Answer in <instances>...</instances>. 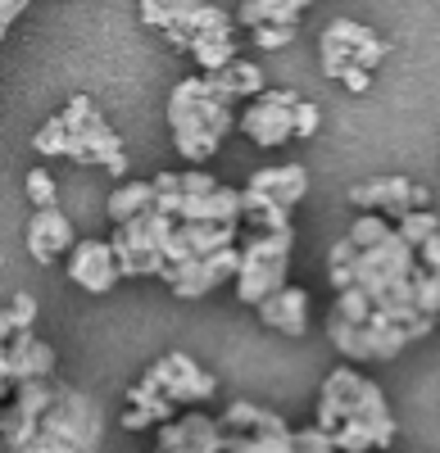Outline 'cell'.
<instances>
[{"instance_id":"cell-36","label":"cell","mask_w":440,"mask_h":453,"mask_svg":"<svg viewBox=\"0 0 440 453\" xmlns=\"http://www.w3.org/2000/svg\"><path fill=\"white\" fill-rule=\"evenodd\" d=\"M5 322H10V331H23V326H36V299L32 295H14L5 309Z\"/></svg>"},{"instance_id":"cell-23","label":"cell","mask_w":440,"mask_h":453,"mask_svg":"<svg viewBox=\"0 0 440 453\" xmlns=\"http://www.w3.org/2000/svg\"><path fill=\"white\" fill-rule=\"evenodd\" d=\"M213 82L223 87L232 100H250V96L264 91V73L254 64H245V59H228L223 68H213Z\"/></svg>"},{"instance_id":"cell-8","label":"cell","mask_w":440,"mask_h":453,"mask_svg":"<svg viewBox=\"0 0 440 453\" xmlns=\"http://www.w3.org/2000/svg\"><path fill=\"white\" fill-rule=\"evenodd\" d=\"M141 381L159 386L173 403H205V399H213V390H218L213 376H209L200 363H191L187 354H164L155 367H145Z\"/></svg>"},{"instance_id":"cell-35","label":"cell","mask_w":440,"mask_h":453,"mask_svg":"<svg viewBox=\"0 0 440 453\" xmlns=\"http://www.w3.org/2000/svg\"><path fill=\"white\" fill-rule=\"evenodd\" d=\"M322 127V109L318 104H309V100H296V113H290V136H313Z\"/></svg>"},{"instance_id":"cell-14","label":"cell","mask_w":440,"mask_h":453,"mask_svg":"<svg viewBox=\"0 0 440 453\" xmlns=\"http://www.w3.org/2000/svg\"><path fill=\"white\" fill-rule=\"evenodd\" d=\"M259 318H264V326H273V331H282V335H305L309 331V295L300 290V286H277L273 295H264L259 304Z\"/></svg>"},{"instance_id":"cell-47","label":"cell","mask_w":440,"mask_h":453,"mask_svg":"<svg viewBox=\"0 0 440 453\" xmlns=\"http://www.w3.org/2000/svg\"><path fill=\"white\" fill-rule=\"evenodd\" d=\"M0 42H5V27H0Z\"/></svg>"},{"instance_id":"cell-1","label":"cell","mask_w":440,"mask_h":453,"mask_svg":"<svg viewBox=\"0 0 440 453\" xmlns=\"http://www.w3.org/2000/svg\"><path fill=\"white\" fill-rule=\"evenodd\" d=\"M345 418L368 422L377 449H390V444H395V418H390V408H386L382 386L363 381L354 367H336V372L322 381V399H318V426L336 431Z\"/></svg>"},{"instance_id":"cell-37","label":"cell","mask_w":440,"mask_h":453,"mask_svg":"<svg viewBox=\"0 0 440 453\" xmlns=\"http://www.w3.org/2000/svg\"><path fill=\"white\" fill-rule=\"evenodd\" d=\"M27 200H32V209L55 204V177H50L46 168H32V173H27Z\"/></svg>"},{"instance_id":"cell-44","label":"cell","mask_w":440,"mask_h":453,"mask_svg":"<svg viewBox=\"0 0 440 453\" xmlns=\"http://www.w3.org/2000/svg\"><path fill=\"white\" fill-rule=\"evenodd\" d=\"M418 263H422V268H431V273L440 277V226H436V232L418 245Z\"/></svg>"},{"instance_id":"cell-20","label":"cell","mask_w":440,"mask_h":453,"mask_svg":"<svg viewBox=\"0 0 440 453\" xmlns=\"http://www.w3.org/2000/svg\"><path fill=\"white\" fill-rule=\"evenodd\" d=\"M187 55H191L205 73H213V68H223L228 59H236V36H232V23L191 32V50H187Z\"/></svg>"},{"instance_id":"cell-26","label":"cell","mask_w":440,"mask_h":453,"mask_svg":"<svg viewBox=\"0 0 440 453\" xmlns=\"http://www.w3.org/2000/svg\"><path fill=\"white\" fill-rule=\"evenodd\" d=\"M151 204H155V181H127L109 196V218L119 222V218H132V213L151 209Z\"/></svg>"},{"instance_id":"cell-16","label":"cell","mask_w":440,"mask_h":453,"mask_svg":"<svg viewBox=\"0 0 440 453\" xmlns=\"http://www.w3.org/2000/svg\"><path fill=\"white\" fill-rule=\"evenodd\" d=\"M286 268L290 258H259V254H241V268H236V299L241 304H259L264 295H273L282 281H286Z\"/></svg>"},{"instance_id":"cell-17","label":"cell","mask_w":440,"mask_h":453,"mask_svg":"<svg viewBox=\"0 0 440 453\" xmlns=\"http://www.w3.org/2000/svg\"><path fill=\"white\" fill-rule=\"evenodd\" d=\"M245 186H250V191H259V196H268V200H273V204H282V209H296V204L305 200V191H309V173H305L300 164L259 168Z\"/></svg>"},{"instance_id":"cell-39","label":"cell","mask_w":440,"mask_h":453,"mask_svg":"<svg viewBox=\"0 0 440 453\" xmlns=\"http://www.w3.org/2000/svg\"><path fill=\"white\" fill-rule=\"evenodd\" d=\"M290 435H296V449H300V453H332V449H336L327 426H305V431H290Z\"/></svg>"},{"instance_id":"cell-43","label":"cell","mask_w":440,"mask_h":453,"mask_svg":"<svg viewBox=\"0 0 440 453\" xmlns=\"http://www.w3.org/2000/svg\"><path fill=\"white\" fill-rule=\"evenodd\" d=\"M336 82H345L354 96H363V91L373 87V68H363V64H345V68L336 73Z\"/></svg>"},{"instance_id":"cell-15","label":"cell","mask_w":440,"mask_h":453,"mask_svg":"<svg viewBox=\"0 0 440 453\" xmlns=\"http://www.w3.org/2000/svg\"><path fill=\"white\" fill-rule=\"evenodd\" d=\"M173 218H181V222H241V191L218 181L205 196H177Z\"/></svg>"},{"instance_id":"cell-13","label":"cell","mask_w":440,"mask_h":453,"mask_svg":"<svg viewBox=\"0 0 440 453\" xmlns=\"http://www.w3.org/2000/svg\"><path fill=\"white\" fill-rule=\"evenodd\" d=\"M119 150H123L119 132L100 119V109H91L82 123H73V127H68L64 155H68V159H78V164H100V168H104V159H114Z\"/></svg>"},{"instance_id":"cell-11","label":"cell","mask_w":440,"mask_h":453,"mask_svg":"<svg viewBox=\"0 0 440 453\" xmlns=\"http://www.w3.org/2000/svg\"><path fill=\"white\" fill-rule=\"evenodd\" d=\"M68 277L78 281L82 290L91 295H104V290H114L119 281V263H114V245L109 241H73L68 250Z\"/></svg>"},{"instance_id":"cell-30","label":"cell","mask_w":440,"mask_h":453,"mask_svg":"<svg viewBox=\"0 0 440 453\" xmlns=\"http://www.w3.org/2000/svg\"><path fill=\"white\" fill-rule=\"evenodd\" d=\"M386 232H390V218L377 209H363V218H354V226H350V241L363 250V245H377Z\"/></svg>"},{"instance_id":"cell-21","label":"cell","mask_w":440,"mask_h":453,"mask_svg":"<svg viewBox=\"0 0 440 453\" xmlns=\"http://www.w3.org/2000/svg\"><path fill=\"white\" fill-rule=\"evenodd\" d=\"M313 5V0H241L236 23L254 27V23H300V14Z\"/></svg>"},{"instance_id":"cell-9","label":"cell","mask_w":440,"mask_h":453,"mask_svg":"<svg viewBox=\"0 0 440 453\" xmlns=\"http://www.w3.org/2000/svg\"><path fill=\"white\" fill-rule=\"evenodd\" d=\"M350 204L359 209H377L386 213L390 222L409 209H427L431 204V191L422 181H409V177H373V181H359L350 191Z\"/></svg>"},{"instance_id":"cell-22","label":"cell","mask_w":440,"mask_h":453,"mask_svg":"<svg viewBox=\"0 0 440 453\" xmlns=\"http://www.w3.org/2000/svg\"><path fill=\"white\" fill-rule=\"evenodd\" d=\"M405 345H409V331L395 326V322H386L382 313H373L368 322H363V349H368V358L386 363V358H395Z\"/></svg>"},{"instance_id":"cell-38","label":"cell","mask_w":440,"mask_h":453,"mask_svg":"<svg viewBox=\"0 0 440 453\" xmlns=\"http://www.w3.org/2000/svg\"><path fill=\"white\" fill-rule=\"evenodd\" d=\"M177 181H181V196H205L218 186V177L205 173V164H187V173H177Z\"/></svg>"},{"instance_id":"cell-10","label":"cell","mask_w":440,"mask_h":453,"mask_svg":"<svg viewBox=\"0 0 440 453\" xmlns=\"http://www.w3.org/2000/svg\"><path fill=\"white\" fill-rule=\"evenodd\" d=\"M155 444L164 453H223V426L205 412H187V418H168L155 426Z\"/></svg>"},{"instance_id":"cell-28","label":"cell","mask_w":440,"mask_h":453,"mask_svg":"<svg viewBox=\"0 0 440 453\" xmlns=\"http://www.w3.org/2000/svg\"><path fill=\"white\" fill-rule=\"evenodd\" d=\"M332 313H341V318H350V322H368V318H373V299H368V290H363V286H341Z\"/></svg>"},{"instance_id":"cell-2","label":"cell","mask_w":440,"mask_h":453,"mask_svg":"<svg viewBox=\"0 0 440 453\" xmlns=\"http://www.w3.org/2000/svg\"><path fill=\"white\" fill-rule=\"evenodd\" d=\"M100 431H104L100 408L82 390L55 386V399L46 403L42 422H36L32 453H82L100 444Z\"/></svg>"},{"instance_id":"cell-40","label":"cell","mask_w":440,"mask_h":453,"mask_svg":"<svg viewBox=\"0 0 440 453\" xmlns=\"http://www.w3.org/2000/svg\"><path fill=\"white\" fill-rule=\"evenodd\" d=\"M345 64H350V46H341L336 36L322 32V73H327V78H336Z\"/></svg>"},{"instance_id":"cell-29","label":"cell","mask_w":440,"mask_h":453,"mask_svg":"<svg viewBox=\"0 0 440 453\" xmlns=\"http://www.w3.org/2000/svg\"><path fill=\"white\" fill-rule=\"evenodd\" d=\"M413 304L422 309V313H431V318H440V277L431 273V268H413Z\"/></svg>"},{"instance_id":"cell-33","label":"cell","mask_w":440,"mask_h":453,"mask_svg":"<svg viewBox=\"0 0 440 453\" xmlns=\"http://www.w3.org/2000/svg\"><path fill=\"white\" fill-rule=\"evenodd\" d=\"M64 145H68V127L55 113V119H46V127L32 136V150H36V155H46V159H55V155H64Z\"/></svg>"},{"instance_id":"cell-6","label":"cell","mask_w":440,"mask_h":453,"mask_svg":"<svg viewBox=\"0 0 440 453\" xmlns=\"http://www.w3.org/2000/svg\"><path fill=\"white\" fill-rule=\"evenodd\" d=\"M296 91H259V96H250V109H241V119L236 127L254 141V145H286L290 141V113H296Z\"/></svg>"},{"instance_id":"cell-18","label":"cell","mask_w":440,"mask_h":453,"mask_svg":"<svg viewBox=\"0 0 440 453\" xmlns=\"http://www.w3.org/2000/svg\"><path fill=\"white\" fill-rule=\"evenodd\" d=\"M5 358H10V376L14 381H23V376H50L55 372V349L46 345V340H36L32 326L14 331L5 340Z\"/></svg>"},{"instance_id":"cell-3","label":"cell","mask_w":440,"mask_h":453,"mask_svg":"<svg viewBox=\"0 0 440 453\" xmlns=\"http://www.w3.org/2000/svg\"><path fill=\"white\" fill-rule=\"evenodd\" d=\"M232 96L213 82V73H200V78L177 82L168 96V127L173 132H209L223 141L236 127V113H232Z\"/></svg>"},{"instance_id":"cell-45","label":"cell","mask_w":440,"mask_h":453,"mask_svg":"<svg viewBox=\"0 0 440 453\" xmlns=\"http://www.w3.org/2000/svg\"><path fill=\"white\" fill-rule=\"evenodd\" d=\"M354 254H359V245H354L350 236H341V241L332 245V254H327V268H350Z\"/></svg>"},{"instance_id":"cell-41","label":"cell","mask_w":440,"mask_h":453,"mask_svg":"<svg viewBox=\"0 0 440 453\" xmlns=\"http://www.w3.org/2000/svg\"><path fill=\"white\" fill-rule=\"evenodd\" d=\"M390 55V42H382V36H373V42H363L350 50V64H363V68H377L382 59Z\"/></svg>"},{"instance_id":"cell-34","label":"cell","mask_w":440,"mask_h":453,"mask_svg":"<svg viewBox=\"0 0 440 453\" xmlns=\"http://www.w3.org/2000/svg\"><path fill=\"white\" fill-rule=\"evenodd\" d=\"M327 36H336L341 46L354 50V46H363V42H373L377 32H373V27H363V23H354V19H336V23H327Z\"/></svg>"},{"instance_id":"cell-25","label":"cell","mask_w":440,"mask_h":453,"mask_svg":"<svg viewBox=\"0 0 440 453\" xmlns=\"http://www.w3.org/2000/svg\"><path fill=\"white\" fill-rule=\"evenodd\" d=\"M127 408H136V412H145L151 418V426H159V422H168L173 418V399L159 390V386H151V381H136L132 390H127Z\"/></svg>"},{"instance_id":"cell-42","label":"cell","mask_w":440,"mask_h":453,"mask_svg":"<svg viewBox=\"0 0 440 453\" xmlns=\"http://www.w3.org/2000/svg\"><path fill=\"white\" fill-rule=\"evenodd\" d=\"M141 19L145 27H173V0H141Z\"/></svg>"},{"instance_id":"cell-27","label":"cell","mask_w":440,"mask_h":453,"mask_svg":"<svg viewBox=\"0 0 440 453\" xmlns=\"http://www.w3.org/2000/svg\"><path fill=\"white\" fill-rule=\"evenodd\" d=\"M436 226H440V218H436L431 209H409V213H399V218H395V232L405 236L413 250H418V245L436 232Z\"/></svg>"},{"instance_id":"cell-4","label":"cell","mask_w":440,"mask_h":453,"mask_svg":"<svg viewBox=\"0 0 440 453\" xmlns=\"http://www.w3.org/2000/svg\"><path fill=\"white\" fill-rule=\"evenodd\" d=\"M241 268V245H223V250H209V254H191V258H181V263H164V281L173 286L177 299H200L218 286H228Z\"/></svg>"},{"instance_id":"cell-32","label":"cell","mask_w":440,"mask_h":453,"mask_svg":"<svg viewBox=\"0 0 440 453\" xmlns=\"http://www.w3.org/2000/svg\"><path fill=\"white\" fill-rule=\"evenodd\" d=\"M250 42L259 50H282L296 42V23H254L250 27Z\"/></svg>"},{"instance_id":"cell-7","label":"cell","mask_w":440,"mask_h":453,"mask_svg":"<svg viewBox=\"0 0 440 453\" xmlns=\"http://www.w3.org/2000/svg\"><path fill=\"white\" fill-rule=\"evenodd\" d=\"M114 263H119V277H159L164 273V254L151 245V226H145V209L132 218L114 222Z\"/></svg>"},{"instance_id":"cell-19","label":"cell","mask_w":440,"mask_h":453,"mask_svg":"<svg viewBox=\"0 0 440 453\" xmlns=\"http://www.w3.org/2000/svg\"><path fill=\"white\" fill-rule=\"evenodd\" d=\"M218 426H223V435H290V426L277 418V412L259 408V403H232L223 418H218Z\"/></svg>"},{"instance_id":"cell-12","label":"cell","mask_w":440,"mask_h":453,"mask_svg":"<svg viewBox=\"0 0 440 453\" xmlns=\"http://www.w3.org/2000/svg\"><path fill=\"white\" fill-rule=\"evenodd\" d=\"M73 241L78 236H73V222L59 213V204L32 209V218H27V254L42 263V268H50L59 254H68Z\"/></svg>"},{"instance_id":"cell-24","label":"cell","mask_w":440,"mask_h":453,"mask_svg":"<svg viewBox=\"0 0 440 453\" xmlns=\"http://www.w3.org/2000/svg\"><path fill=\"white\" fill-rule=\"evenodd\" d=\"M327 340H332L350 363H368V349H363V322H350L341 313H327Z\"/></svg>"},{"instance_id":"cell-5","label":"cell","mask_w":440,"mask_h":453,"mask_svg":"<svg viewBox=\"0 0 440 453\" xmlns=\"http://www.w3.org/2000/svg\"><path fill=\"white\" fill-rule=\"evenodd\" d=\"M50 399H55L50 376H23V381H14V390L5 399V412H0V435H5L10 449H32L36 422H42Z\"/></svg>"},{"instance_id":"cell-46","label":"cell","mask_w":440,"mask_h":453,"mask_svg":"<svg viewBox=\"0 0 440 453\" xmlns=\"http://www.w3.org/2000/svg\"><path fill=\"white\" fill-rule=\"evenodd\" d=\"M104 168H109V173H114V177H123V173H127V155H123V150H119V155H114V159H104Z\"/></svg>"},{"instance_id":"cell-31","label":"cell","mask_w":440,"mask_h":453,"mask_svg":"<svg viewBox=\"0 0 440 453\" xmlns=\"http://www.w3.org/2000/svg\"><path fill=\"white\" fill-rule=\"evenodd\" d=\"M332 444H336V449H345V453H363V449H373L377 440H373L368 422H354V418H345V422L332 431Z\"/></svg>"}]
</instances>
